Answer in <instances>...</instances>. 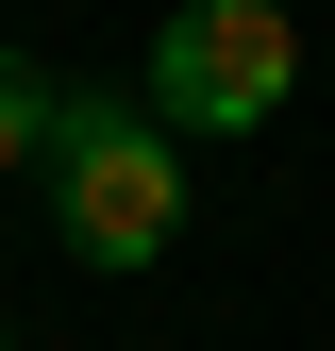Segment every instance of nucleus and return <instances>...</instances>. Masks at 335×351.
<instances>
[{
  "label": "nucleus",
  "mask_w": 335,
  "mask_h": 351,
  "mask_svg": "<svg viewBox=\"0 0 335 351\" xmlns=\"http://www.w3.org/2000/svg\"><path fill=\"white\" fill-rule=\"evenodd\" d=\"M51 217L101 268H151L185 234V184H168V134L151 101H101V84H51Z\"/></svg>",
  "instance_id": "f257e3e1"
},
{
  "label": "nucleus",
  "mask_w": 335,
  "mask_h": 351,
  "mask_svg": "<svg viewBox=\"0 0 335 351\" xmlns=\"http://www.w3.org/2000/svg\"><path fill=\"white\" fill-rule=\"evenodd\" d=\"M285 84H302V17L285 0H185L151 34V117L168 134H251Z\"/></svg>",
  "instance_id": "f03ea898"
},
{
  "label": "nucleus",
  "mask_w": 335,
  "mask_h": 351,
  "mask_svg": "<svg viewBox=\"0 0 335 351\" xmlns=\"http://www.w3.org/2000/svg\"><path fill=\"white\" fill-rule=\"evenodd\" d=\"M34 151H51V84H17V67H0V167H34Z\"/></svg>",
  "instance_id": "7ed1b4c3"
}]
</instances>
